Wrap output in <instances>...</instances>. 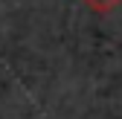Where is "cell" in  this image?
I'll return each mask as SVG.
<instances>
[{
  "instance_id": "1",
  "label": "cell",
  "mask_w": 122,
  "mask_h": 119,
  "mask_svg": "<svg viewBox=\"0 0 122 119\" xmlns=\"http://www.w3.org/2000/svg\"><path fill=\"white\" fill-rule=\"evenodd\" d=\"M81 3L90 9V12H96V15H108V12H113L122 0H81Z\"/></svg>"
}]
</instances>
